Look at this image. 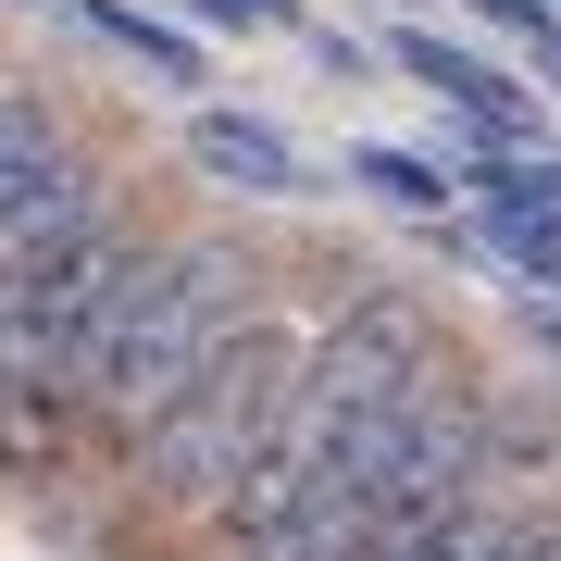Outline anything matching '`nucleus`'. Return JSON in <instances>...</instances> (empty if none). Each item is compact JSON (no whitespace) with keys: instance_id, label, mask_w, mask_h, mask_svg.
<instances>
[{"instance_id":"1","label":"nucleus","mask_w":561,"mask_h":561,"mask_svg":"<svg viewBox=\"0 0 561 561\" xmlns=\"http://www.w3.org/2000/svg\"><path fill=\"white\" fill-rule=\"evenodd\" d=\"M238 324H262L250 250H225V238L138 250V275L101 300V324H88V350H76V400L138 437V424H162L187 387L213 375V350L238 337Z\"/></svg>"},{"instance_id":"2","label":"nucleus","mask_w":561,"mask_h":561,"mask_svg":"<svg viewBox=\"0 0 561 561\" xmlns=\"http://www.w3.org/2000/svg\"><path fill=\"white\" fill-rule=\"evenodd\" d=\"M287 362H300V337H287V324H238V337L213 350V375L187 387L162 424H138V474H150L175 512H225V486L250 474L262 424H275Z\"/></svg>"},{"instance_id":"3","label":"nucleus","mask_w":561,"mask_h":561,"mask_svg":"<svg viewBox=\"0 0 561 561\" xmlns=\"http://www.w3.org/2000/svg\"><path fill=\"white\" fill-rule=\"evenodd\" d=\"M138 225L101 213L88 238H62L50 262H25V275H0V387H62L76 400V350H88V324H101V300L125 275H138Z\"/></svg>"},{"instance_id":"4","label":"nucleus","mask_w":561,"mask_h":561,"mask_svg":"<svg viewBox=\"0 0 561 561\" xmlns=\"http://www.w3.org/2000/svg\"><path fill=\"white\" fill-rule=\"evenodd\" d=\"M400 62H412L424 88H437V101H449L461 125H474L486 150H524V138H537V113H524V88L500 76V62H474L461 38H437V25H400Z\"/></svg>"},{"instance_id":"5","label":"nucleus","mask_w":561,"mask_h":561,"mask_svg":"<svg viewBox=\"0 0 561 561\" xmlns=\"http://www.w3.org/2000/svg\"><path fill=\"white\" fill-rule=\"evenodd\" d=\"M187 162L225 175V187H250V201H300V187H312V162L287 150L275 125H262V113H225V101L187 113Z\"/></svg>"},{"instance_id":"6","label":"nucleus","mask_w":561,"mask_h":561,"mask_svg":"<svg viewBox=\"0 0 561 561\" xmlns=\"http://www.w3.org/2000/svg\"><path fill=\"white\" fill-rule=\"evenodd\" d=\"M101 213H113L101 162H62V175L13 187V201H0V275H25V262H50L62 238H88V225H101Z\"/></svg>"},{"instance_id":"7","label":"nucleus","mask_w":561,"mask_h":561,"mask_svg":"<svg viewBox=\"0 0 561 561\" xmlns=\"http://www.w3.org/2000/svg\"><path fill=\"white\" fill-rule=\"evenodd\" d=\"M76 461V400L62 387H0V474H62Z\"/></svg>"},{"instance_id":"8","label":"nucleus","mask_w":561,"mask_h":561,"mask_svg":"<svg viewBox=\"0 0 561 561\" xmlns=\"http://www.w3.org/2000/svg\"><path fill=\"white\" fill-rule=\"evenodd\" d=\"M76 13H88V25H101V38H113V50H138V62H150V76H162V88H187V76H201V50H187V38H175V25H150V13H125V0H76Z\"/></svg>"},{"instance_id":"9","label":"nucleus","mask_w":561,"mask_h":561,"mask_svg":"<svg viewBox=\"0 0 561 561\" xmlns=\"http://www.w3.org/2000/svg\"><path fill=\"white\" fill-rule=\"evenodd\" d=\"M350 187H375V201H400V213H449V175L412 162V150H350Z\"/></svg>"},{"instance_id":"10","label":"nucleus","mask_w":561,"mask_h":561,"mask_svg":"<svg viewBox=\"0 0 561 561\" xmlns=\"http://www.w3.org/2000/svg\"><path fill=\"white\" fill-rule=\"evenodd\" d=\"M500 561H561V524H549V512H512V537H500Z\"/></svg>"},{"instance_id":"11","label":"nucleus","mask_w":561,"mask_h":561,"mask_svg":"<svg viewBox=\"0 0 561 561\" xmlns=\"http://www.w3.org/2000/svg\"><path fill=\"white\" fill-rule=\"evenodd\" d=\"M537 76H549V88H561V25H537Z\"/></svg>"},{"instance_id":"12","label":"nucleus","mask_w":561,"mask_h":561,"mask_svg":"<svg viewBox=\"0 0 561 561\" xmlns=\"http://www.w3.org/2000/svg\"><path fill=\"white\" fill-rule=\"evenodd\" d=\"M549 13H561V0H549Z\"/></svg>"}]
</instances>
